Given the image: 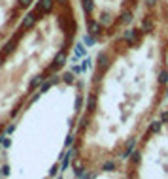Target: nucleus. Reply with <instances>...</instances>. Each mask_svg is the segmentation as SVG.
<instances>
[{"label":"nucleus","mask_w":168,"mask_h":179,"mask_svg":"<svg viewBox=\"0 0 168 179\" xmlns=\"http://www.w3.org/2000/svg\"><path fill=\"white\" fill-rule=\"evenodd\" d=\"M168 98V0L140 12L98 49L76 119L70 168L95 177L127 156Z\"/></svg>","instance_id":"nucleus-1"},{"label":"nucleus","mask_w":168,"mask_h":179,"mask_svg":"<svg viewBox=\"0 0 168 179\" xmlns=\"http://www.w3.org/2000/svg\"><path fill=\"white\" fill-rule=\"evenodd\" d=\"M36 0H0V47L19 28Z\"/></svg>","instance_id":"nucleus-5"},{"label":"nucleus","mask_w":168,"mask_h":179,"mask_svg":"<svg viewBox=\"0 0 168 179\" xmlns=\"http://www.w3.org/2000/svg\"><path fill=\"white\" fill-rule=\"evenodd\" d=\"M85 36L93 43L108 42L136 17L144 0H76Z\"/></svg>","instance_id":"nucleus-4"},{"label":"nucleus","mask_w":168,"mask_h":179,"mask_svg":"<svg viewBox=\"0 0 168 179\" xmlns=\"http://www.w3.org/2000/svg\"><path fill=\"white\" fill-rule=\"evenodd\" d=\"M83 32L76 0H36L0 47V138L68 64Z\"/></svg>","instance_id":"nucleus-2"},{"label":"nucleus","mask_w":168,"mask_h":179,"mask_svg":"<svg viewBox=\"0 0 168 179\" xmlns=\"http://www.w3.org/2000/svg\"><path fill=\"white\" fill-rule=\"evenodd\" d=\"M123 179H168V108H162L125 156Z\"/></svg>","instance_id":"nucleus-3"}]
</instances>
